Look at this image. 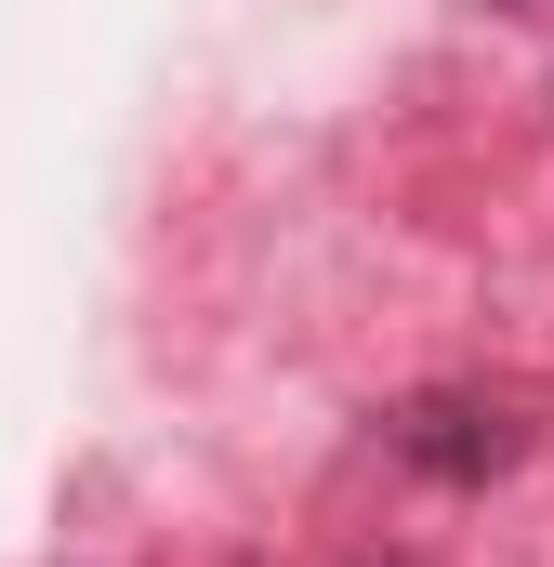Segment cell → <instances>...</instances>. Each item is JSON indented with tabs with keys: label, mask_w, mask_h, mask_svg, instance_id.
<instances>
[{
	"label": "cell",
	"mask_w": 554,
	"mask_h": 567,
	"mask_svg": "<svg viewBox=\"0 0 554 567\" xmlns=\"http://www.w3.org/2000/svg\"><path fill=\"white\" fill-rule=\"evenodd\" d=\"M397 449H410L422 475H502L529 435H515V410H489V396H422L410 423H397Z\"/></svg>",
	"instance_id": "obj_1"
}]
</instances>
